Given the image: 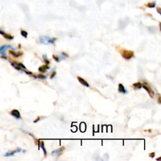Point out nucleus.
Masks as SVG:
<instances>
[{"label": "nucleus", "mask_w": 161, "mask_h": 161, "mask_svg": "<svg viewBox=\"0 0 161 161\" xmlns=\"http://www.w3.org/2000/svg\"><path fill=\"white\" fill-rule=\"evenodd\" d=\"M56 41V38H51L49 37H47V36H42L40 38V42L43 44H49V43H55V42Z\"/></svg>", "instance_id": "f257e3e1"}, {"label": "nucleus", "mask_w": 161, "mask_h": 161, "mask_svg": "<svg viewBox=\"0 0 161 161\" xmlns=\"http://www.w3.org/2000/svg\"><path fill=\"white\" fill-rule=\"evenodd\" d=\"M122 55L124 59H125L127 60H129L131 59L134 55V54L132 51H126V50H123L122 51Z\"/></svg>", "instance_id": "f03ea898"}, {"label": "nucleus", "mask_w": 161, "mask_h": 161, "mask_svg": "<svg viewBox=\"0 0 161 161\" xmlns=\"http://www.w3.org/2000/svg\"><path fill=\"white\" fill-rule=\"evenodd\" d=\"M142 87H143V88H144L147 91V93H148V94L150 95V97H154V91L152 90L151 87L148 85V83H147V82H144V83L142 84Z\"/></svg>", "instance_id": "7ed1b4c3"}, {"label": "nucleus", "mask_w": 161, "mask_h": 161, "mask_svg": "<svg viewBox=\"0 0 161 161\" xmlns=\"http://www.w3.org/2000/svg\"><path fill=\"white\" fill-rule=\"evenodd\" d=\"M8 49L14 50L15 48L13 47H12V46H11V45H3V46H1V47H0V54H1V55L4 57L6 56V50H7V49Z\"/></svg>", "instance_id": "20e7f679"}, {"label": "nucleus", "mask_w": 161, "mask_h": 161, "mask_svg": "<svg viewBox=\"0 0 161 161\" xmlns=\"http://www.w3.org/2000/svg\"><path fill=\"white\" fill-rule=\"evenodd\" d=\"M64 148H64V147H62L61 148H59V149H57V150H54V151H53V152H52V156H54V157L57 156H59V154L62 153V152L64 151Z\"/></svg>", "instance_id": "39448f33"}, {"label": "nucleus", "mask_w": 161, "mask_h": 161, "mask_svg": "<svg viewBox=\"0 0 161 161\" xmlns=\"http://www.w3.org/2000/svg\"><path fill=\"white\" fill-rule=\"evenodd\" d=\"M11 114L17 119H20L21 118L20 113L19 112V111L17 110H13L11 111Z\"/></svg>", "instance_id": "423d86ee"}, {"label": "nucleus", "mask_w": 161, "mask_h": 161, "mask_svg": "<svg viewBox=\"0 0 161 161\" xmlns=\"http://www.w3.org/2000/svg\"><path fill=\"white\" fill-rule=\"evenodd\" d=\"M0 34H1L3 37H4L6 39L8 40L13 39V37H12V36L9 35V34H6L5 32H3V31H2V30H0Z\"/></svg>", "instance_id": "0eeeda50"}, {"label": "nucleus", "mask_w": 161, "mask_h": 161, "mask_svg": "<svg viewBox=\"0 0 161 161\" xmlns=\"http://www.w3.org/2000/svg\"><path fill=\"white\" fill-rule=\"evenodd\" d=\"M118 91L121 93L125 94L127 93V91L126 89L124 86L122 84H118Z\"/></svg>", "instance_id": "6e6552de"}, {"label": "nucleus", "mask_w": 161, "mask_h": 161, "mask_svg": "<svg viewBox=\"0 0 161 161\" xmlns=\"http://www.w3.org/2000/svg\"><path fill=\"white\" fill-rule=\"evenodd\" d=\"M49 67L47 66V64H45V65H43V66H40L39 68H38V71H39L40 72H45L47 71V69H49Z\"/></svg>", "instance_id": "1a4fd4ad"}, {"label": "nucleus", "mask_w": 161, "mask_h": 161, "mask_svg": "<svg viewBox=\"0 0 161 161\" xmlns=\"http://www.w3.org/2000/svg\"><path fill=\"white\" fill-rule=\"evenodd\" d=\"M77 79H78L79 82H80V84H82L83 86H86V87H89V84H88V82H87V81L84 80V79H82V77H77Z\"/></svg>", "instance_id": "9d476101"}, {"label": "nucleus", "mask_w": 161, "mask_h": 161, "mask_svg": "<svg viewBox=\"0 0 161 161\" xmlns=\"http://www.w3.org/2000/svg\"><path fill=\"white\" fill-rule=\"evenodd\" d=\"M38 142H39V144H40V147L43 149L44 156H47V151H46V149L45 148V147H44V143H43V141H42V140L39 141Z\"/></svg>", "instance_id": "9b49d317"}, {"label": "nucleus", "mask_w": 161, "mask_h": 161, "mask_svg": "<svg viewBox=\"0 0 161 161\" xmlns=\"http://www.w3.org/2000/svg\"><path fill=\"white\" fill-rule=\"evenodd\" d=\"M133 87L135 89H140L142 88V84L140 82H136L133 84Z\"/></svg>", "instance_id": "f8f14e48"}, {"label": "nucleus", "mask_w": 161, "mask_h": 161, "mask_svg": "<svg viewBox=\"0 0 161 161\" xmlns=\"http://www.w3.org/2000/svg\"><path fill=\"white\" fill-rule=\"evenodd\" d=\"M10 53H11V54H12L13 56L15 57H18L21 56V55L23 54L21 52H10Z\"/></svg>", "instance_id": "ddd939ff"}, {"label": "nucleus", "mask_w": 161, "mask_h": 161, "mask_svg": "<svg viewBox=\"0 0 161 161\" xmlns=\"http://www.w3.org/2000/svg\"><path fill=\"white\" fill-rule=\"evenodd\" d=\"M21 35L23 37L26 38L27 37V35H28V33H27L26 31H25V30H21Z\"/></svg>", "instance_id": "4468645a"}, {"label": "nucleus", "mask_w": 161, "mask_h": 161, "mask_svg": "<svg viewBox=\"0 0 161 161\" xmlns=\"http://www.w3.org/2000/svg\"><path fill=\"white\" fill-rule=\"evenodd\" d=\"M15 152H16V151L15 152H7L6 154H5V157H9V156H14V154H15Z\"/></svg>", "instance_id": "2eb2a0df"}, {"label": "nucleus", "mask_w": 161, "mask_h": 161, "mask_svg": "<svg viewBox=\"0 0 161 161\" xmlns=\"http://www.w3.org/2000/svg\"><path fill=\"white\" fill-rule=\"evenodd\" d=\"M147 6L148 8H154L156 6V3H155L154 2H153V3H149L148 4H147Z\"/></svg>", "instance_id": "dca6fc26"}, {"label": "nucleus", "mask_w": 161, "mask_h": 161, "mask_svg": "<svg viewBox=\"0 0 161 161\" xmlns=\"http://www.w3.org/2000/svg\"><path fill=\"white\" fill-rule=\"evenodd\" d=\"M43 59H44V61H45V64H48L50 63V62L49 61V60L47 59V56H46V55H43Z\"/></svg>", "instance_id": "f3484780"}, {"label": "nucleus", "mask_w": 161, "mask_h": 161, "mask_svg": "<svg viewBox=\"0 0 161 161\" xmlns=\"http://www.w3.org/2000/svg\"><path fill=\"white\" fill-rule=\"evenodd\" d=\"M53 57H54V59L55 60H56L57 62H59L60 61V59H59V57L57 56H56V55H53Z\"/></svg>", "instance_id": "a211bd4d"}, {"label": "nucleus", "mask_w": 161, "mask_h": 161, "mask_svg": "<svg viewBox=\"0 0 161 161\" xmlns=\"http://www.w3.org/2000/svg\"><path fill=\"white\" fill-rule=\"evenodd\" d=\"M55 75H56V72L54 71L52 73V74L51 75V79H52V78H54V77L55 76Z\"/></svg>", "instance_id": "6ab92c4d"}, {"label": "nucleus", "mask_w": 161, "mask_h": 161, "mask_svg": "<svg viewBox=\"0 0 161 161\" xmlns=\"http://www.w3.org/2000/svg\"><path fill=\"white\" fill-rule=\"evenodd\" d=\"M37 77H38V78H40V79H45V77H46L45 76L42 75V74H38Z\"/></svg>", "instance_id": "aec40b11"}, {"label": "nucleus", "mask_w": 161, "mask_h": 161, "mask_svg": "<svg viewBox=\"0 0 161 161\" xmlns=\"http://www.w3.org/2000/svg\"><path fill=\"white\" fill-rule=\"evenodd\" d=\"M154 156H155V153L154 152H153V153H151V154H149V157H154Z\"/></svg>", "instance_id": "412c9836"}, {"label": "nucleus", "mask_w": 161, "mask_h": 161, "mask_svg": "<svg viewBox=\"0 0 161 161\" xmlns=\"http://www.w3.org/2000/svg\"><path fill=\"white\" fill-rule=\"evenodd\" d=\"M158 103H159V104H161V96H160V95L159 94V98H158Z\"/></svg>", "instance_id": "4be33fe9"}, {"label": "nucleus", "mask_w": 161, "mask_h": 161, "mask_svg": "<svg viewBox=\"0 0 161 161\" xmlns=\"http://www.w3.org/2000/svg\"><path fill=\"white\" fill-rule=\"evenodd\" d=\"M21 151V149L20 148H18L17 149V150H16V152H20Z\"/></svg>", "instance_id": "5701e85b"}, {"label": "nucleus", "mask_w": 161, "mask_h": 161, "mask_svg": "<svg viewBox=\"0 0 161 161\" xmlns=\"http://www.w3.org/2000/svg\"><path fill=\"white\" fill-rule=\"evenodd\" d=\"M40 117H38L37 119V120H35V121H34V122H35H35H38V120H40Z\"/></svg>", "instance_id": "b1692460"}]
</instances>
